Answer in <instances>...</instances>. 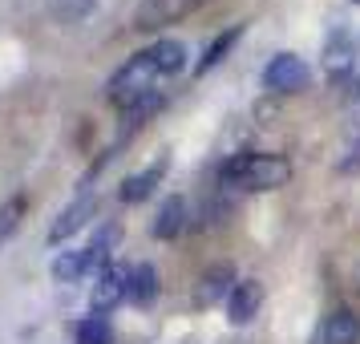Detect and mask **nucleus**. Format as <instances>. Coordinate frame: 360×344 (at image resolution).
<instances>
[{"mask_svg": "<svg viewBox=\"0 0 360 344\" xmlns=\"http://www.w3.org/2000/svg\"><path fill=\"white\" fill-rule=\"evenodd\" d=\"M158 82H162V69L154 65V57L142 49L138 57H130V61H126V65L110 77L105 94H110V101H114V106H122V110H126V106H134V101L158 94Z\"/></svg>", "mask_w": 360, "mask_h": 344, "instance_id": "2", "label": "nucleus"}, {"mask_svg": "<svg viewBox=\"0 0 360 344\" xmlns=\"http://www.w3.org/2000/svg\"><path fill=\"white\" fill-rule=\"evenodd\" d=\"M122 300H130V272L117 267V263H110L98 276V284H94V312H110V308H117Z\"/></svg>", "mask_w": 360, "mask_h": 344, "instance_id": "5", "label": "nucleus"}, {"mask_svg": "<svg viewBox=\"0 0 360 344\" xmlns=\"http://www.w3.org/2000/svg\"><path fill=\"white\" fill-rule=\"evenodd\" d=\"M235 37H239V29H231L227 37H219V41H211V49H207V57L198 61V73H207L211 65H219V61H223V53L231 49V41H235Z\"/></svg>", "mask_w": 360, "mask_h": 344, "instance_id": "18", "label": "nucleus"}, {"mask_svg": "<svg viewBox=\"0 0 360 344\" xmlns=\"http://www.w3.org/2000/svg\"><path fill=\"white\" fill-rule=\"evenodd\" d=\"M352 4H360V0H352Z\"/></svg>", "mask_w": 360, "mask_h": 344, "instance_id": "22", "label": "nucleus"}, {"mask_svg": "<svg viewBox=\"0 0 360 344\" xmlns=\"http://www.w3.org/2000/svg\"><path fill=\"white\" fill-rule=\"evenodd\" d=\"M259 304H263V288L255 284V279H239V284L231 288V295H227V320L235 328L251 324L255 312H259Z\"/></svg>", "mask_w": 360, "mask_h": 344, "instance_id": "7", "label": "nucleus"}, {"mask_svg": "<svg viewBox=\"0 0 360 344\" xmlns=\"http://www.w3.org/2000/svg\"><path fill=\"white\" fill-rule=\"evenodd\" d=\"M114 239H117V231L114 227H101L98 235H94V243L89 247H82L85 251V267H89V272H105V267H110V255H114Z\"/></svg>", "mask_w": 360, "mask_h": 344, "instance_id": "13", "label": "nucleus"}, {"mask_svg": "<svg viewBox=\"0 0 360 344\" xmlns=\"http://www.w3.org/2000/svg\"><path fill=\"white\" fill-rule=\"evenodd\" d=\"M324 69L328 77L336 85H352L360 94V82H356V45H352V37L348 33H332V41H328L324 49Z\"/></svg>", "mask_w": 360, "mask_h": 344, "instance_id": "4", "label": "nucleus"}, {"mask_svg": "<svg viewBox=\"0 0 360 344\" xmlns=\"http://www.w3.org/2000/svg\"><path fill=\"white\" fill-rule=\"evenodd\" d=\"M195 0H146L138 8V29H154V25H166V20L182 17Z\"/></svg>", "mask_w": 360, "mask_h": 344, "instance_id": "11", "label": "nucleus"}, {"mask_svg": "<svg viewBox=\"0 0 360 344\" xmlns=\"http://www.w3.org/2000/svg\"><path fill=\"white\" fill-rule=\"evenodd\" d=\"M340 170H360V142H356V150H352V158L340 163Z\"/></svg>", "mask_w": 360, "mask_h": 344, "instance_id": "20", "label": "nucleus"}, {"mask_svg": "<svg viewBox=\"0 0 360 344\" xmlns=\"http://www.w3.org/2000/svg\"><path fill=\"white\" fill-rule=\"evenodd\" d=\"M94 211H98V195H82L73 198L65 211L57 215V223L49 227V243H65L69 235H77V231L94 219Z\"/></svg>", "mask_w": 360, "mask_h": 344, "instance_id": "6", "label": "nucleus"}, {"mask_svg": "<svg viewBox=\"0 0 360 344\" xmlns=\"http://www.w3.org/2000/svg\"><path fill=\"white\" fill-rule=\"evenodd\" d=\"M227 279H231V267H214L211 276H207V292H202V300H214V295H223V292L231 295V288H235V284L227 288Z\"/></svg>", "mask_w": 360, "mask_h": 344, "instance_id": "19", "label": "nucleus"}, {"mask_svg": "<svg viewBox=\"0 0 360 344\" xmlns=\"http://www.w3.org/2000/svg\"><path fill=\"white\" fill-rule=\"evenodd\" d=\"M288 179H292V163L279 154H263V150L231 154L219 166V182H227L235 191H279Z\"/></svg>", "mask_w": 360, "mask_h": 344, "instance_id": "1", "label": "nucleus"}, {"mask_svg": "<svg viewBox=\"0 0 360 344\" xmlns=\"http://www.w3.org/2000/svg\"><path fill=\"white\" fill-rule=\"evenodd\" d=\"M98 0H53V13L65 20V25H82L89 13H94Z\"/></svg>", "mask_w": 360, "mask_h": 344, "instance_id": "16", "label": "nucleus"}, {"mask_svg": "<svg viewBox=\"0 0 360 344\" xmlns=\"http://www.w3.org/2000/svg\"><path fill=\"white\" fill-rule=\"evenodd\" d=\"M20 215H25V198H8V203L0 207V243H4V239L17 231Z\"/></svg>", "mask_w": 360, "mask_h": 344, "instance_id": "17", "label": "nucleus"}, {"mask_svg": "<svg viewBox=\"0 0 360 344\" xmlns=\"http://www.w3.org/2000/svg\"><path fill=\"white\" fill-rule=\"evenodd\" d=\"M308 82H311V69L304 65V57H295V53H279V57H271L267 69H263V85H267L271 94H300Z\"/></svg>", "mask_w": 360, "mask_h": 344, "instance_id": "3", "label": "nucleus"}, {"mask_svg": "<svg viewBox=\"0 0 360 344\" xmlns=\"http://www.w3.org/2000/svg\"><path fill=\"white\" fill-rule=\"evenodd\" d=\"M356 284H360V267H356Z\"/></svg>", "mask_w": 360, "mask_h": 344, "instance_id": "21", "label": "nucleus"}, {"mask_svg": "<svg viewBox=\"0 0 360 344\" xmlns=\"http://www.w3.org/2000/svg\"><path fill=\"white\" fill-rule=\"evenodd\" d=\"M82 276H89L85 251H61V255L53 260V279H57V284H77Z\"/></svg>", "mask_w": 360, "mask_h": 344, "instance_id": "14", "label": "nucleus"}, {"mask_svg": "<svg viewBox=\"0 0 360 344\" xmlns=\"http://www.w3.org/2000/svg\"><path fill=\"white\" fill-rule=\"evenodd\" d=\"M166 170H170V163H166V158H158V163H150L142 174H130V179L122 182V203H142V198H146L150 191L162 182Z\"/></svg>", "mask_w": 360, "mask_h": 344, "instance_id": "10", "label": "nucleus"}, {"mask_svg": "<svg viewBox=\"0 0 360 344\" xmlns=\"http://www.w3.org/2000/svg\"><path fill=\"white\" fill-rule=\"evenodd\" d=\"M182 227H186V198L170 195L162 207H158V215H154L150 235H154V239H179Z\"/></svg>", "mask_w": 360, "mask_h": 344, "instance_id": "9", "label": "nucleus"}, {"mask_svg": "<svg viewBox=\"0 0 360 344\" xmlns=\"http://www.w3.org/2000/svg\"><path fill=\"white\" fill-rule=\"evenodd\" d=\"M154 295H158V272H154L150 263H138V267H130V304L146 308Z\"/></svg>", "mask_w": 360, "mask_h": 344, "instance_id": "12", "label": "nucleus"}, {"mask_svg": "<svg viewBox=\"0 0 360 344\" xmlns=\"http://www.w3.org/2000/svg\"><path fill=\"white\" fill-rule=\"evenodd\" d=\"M77 344H114V328L101 312H89L77 324Z\"/></svg>", "mask_w": 360, "mask_h": 344, "instance_id": "15", "label": "nucleus"}, {"mask_svg": "<svg viewBox=\"0 0 360 344\" xmlns=\"http://www.w3.org/2000/svg\"><path fill=\"white\" fill-rule=\"evenodd\" d=\"M316 344H360V316L352 308H336L324 320Z\"/></svg>", "mask_w": 360, "mask_h": 344, "instance_id": "8", "label": "nucleus"}]
</instances>
